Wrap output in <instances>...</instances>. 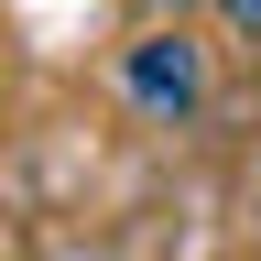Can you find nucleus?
I'll list each match as a JSON object with an SVG mask.
<instances>
[{"instance_id":"obj_1","label":"nucleus","mask_w":261,"mask_h":261,"mask_svg":"<svg viewBox=\"0 0 261 261\" xmlns=\"http://www.w3.org/2000/svg\"><path fill=\"white\" fill-rule=\"evenodd\" d=\"M196 87H207V55L185 33H142L130 44V98L142 109H196Z\"/></svg>"},{"instance_id":"obj_2","label":"nucleus","mask_w":261,"mask_h":261,"mask_svg":"<svg viewBox=\"0 0 261 261\" xmlns=\"http://www.w3.org/2000/svg\"><path fill=\"white\" fill-rule=\"evenodd\" d=\"M218 11H228V22H240V33H261V0H218Z\"/></svg>"},{"instance_id":"obj_3","label":"nucleus","mask_w":261,"mask_h":261,"mask_svg":"<svg viewBox=\"0 0 261 261\" xmlns=\"http://www.w3.org/2000/svg\"><path fill=\"white\" fill-rule=\"evenodd\" d=\"M142 11H185V0H142Z\"/></svg>"}]
</instances>
